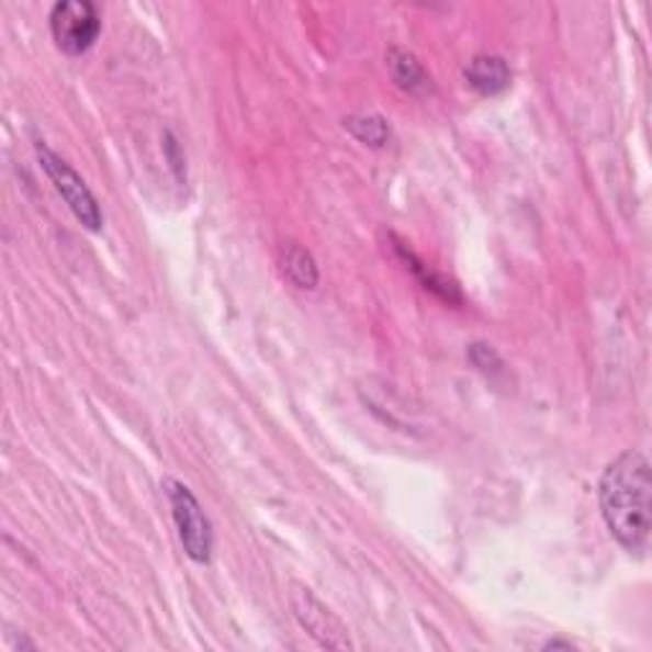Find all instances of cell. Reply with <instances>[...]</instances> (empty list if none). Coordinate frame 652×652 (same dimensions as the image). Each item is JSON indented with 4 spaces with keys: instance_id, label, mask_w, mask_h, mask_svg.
<instances>
[{
    "instance_id": "1",
    "label": "cell",
    "mask_w": 652,
    "mask_h": 652,
    "mask_svg": "<svg viewBox=\"0 0 652 652\" xmlns=\"http://www.w3.org/2000/svg\"><path fill=\"white\" fill-rule=\"evenodd\" d=\"M599 510L609 536L627 553H645L652 530L650 461L640 451H625L604 469Z\"/></svg>"
},
{
    "instance_id": "2",
    "label": "cell",
    "mask_w": 652,
    "mask_h": 652,
    "mask_svg": "<svg viewBox=\"0 0 652 652\" xmlns=\"http://www.w3.org/2000/svg\"><path fill=\"white\" fill-rule=\"evenodd\" d=\"M164 490L166 497H169L173 522H177L179 540L181 546H184L187 555L194 563H199V566H206V563L212 561L214 548L210 518H206L202 505H199V499L192 495V490H189L187 484H181L177 480H166Z\"/></svg>"
},
{
    "instance_id": "3",
    "label": "cell",
    "mask_w": 652,
    "mask_h": 652,
    "mask_svg": "<svg viewBox=\"0 0 652 652\" xmlns=\"http://www.w3.org/2000/svg\"><path fill=\"white\" fill-rule=\"evenodd\" d=\"M36 156H38V164H42V169L46 171V177L52 179L54 189H57L59 196L65 199L69 210L75 212V217L82 222L87 229L100 233L105 217H102L98 199H94V194L90 192V187L85 184V179L71 169L65 158H59L54 150L42 146V143L36 146Z\"/></svg>"
},
{
    "instance_id": "4",
    "label": "cell",
    "mask_w": 652,
    "mask_h": 652,
    "mask_svg": "<svg viewBox=\"0 0 652 652\" xmlns=\"http://www.w3.org/2000/svg\"><path fill=\"white\" fill-rule=\"evenodd\" d=\"M49 26L54 44L69 57H82L100 38L102 21L98 8L87 0H61L52 8Z\"/></svg>"
},
{
    "instance_id": "5",
    "label": "cell",
    "mask_w": 652,
    "mask_h": 652,
    "mask_svg": "<svg viewBox=\"0 0 652 652\" xmlns=\"http://www.w3.org/2000/svg\"><path fill=\"white\" fill-rule=\"evenodd\" d=\"M291 609H293V617L299 619V625L304 627V630L312 634L322 648H329V650L352 648L347 627L341 625V619L334 615L329 607H324V604L316 599L312 588L293 586Z\"/></svg>"
},
{
    "instance_id": "6",
    "label": "cell",
    "mask_w": 652,
    "mask_h": 652,
    "mask_svg": "<svg viewBox=\"0 0 652 652\" xmlns=\"http://www.w3.org/2000/svg\"><path fill=\"white\" fill-rule=\"evenodd\" d=\"M464 79L472 90L484 94V98H492V94L505 92L507 87H510L513 71L503 57H495V54H476L464 69Z\"/></svg>"
},
{
    "instance_id": "7",
    "label": "cell",
    "mask_w": 652,
    "mask_h": 652,
    "mask_svg": "<svg viewBox=\"0 0 652 652\" xmlns=\"http://www.w3.org/2000/svg\"><path fill=\"white\" fill-rule=\"evenodd\" d=\"M387 71H391L393 82L401 87V90L411 92V94H428L434 90V82L431 77H428V71L424 69V65L413 57L411 52L405 49H391L387 52Z\"/></svg>"
},
{
    "instance_id": "8",
    "label": "cell",
    "mask_w": 652,
    "mask_h": 652,
    "mask_svg": "<svg viewBox=\"0 0 652 652\" xmlns=\"http://www.w3.org/2000/svg\"><path fill=\"white\" fill-rule=\"evenodd\" d=\"M281 270L296 289H316L319 283V268L316 260L306 248H301L296 243H289L281 248Z\"/></svg>"
},
{
    "instance_id": "9",
    "label": "cell",
    "mask_w": 652,
    "mask_h": 652,
    "mask_svg": "<svg viewBox=\"0 0 652 652\" xmlns=\"http://www.w3.org/2000/svg\"><path fill=\"white\" fill-rule=\"evenodd\" d=\"M395 248H397V252H401V258H403L405 262H408V268L413 270V273H416V278H418L420 285H424L426 291L436 293V296L443 299V301H449V304H459V301H461V293H459V289H457V283H451V281H447V278H443V276L434 273V270L428 268L426 262H420L416 256H413V252H411L408 248H405L403 243H397Z\"/></svg>"
},
{
    "instance_id": "10",
    "label": "cell",
    "mask_w": 652,
    "mask_h": 652,
    "mask_svg": "<svg viewBox=\"0 0 652 652\" xmlns=\"http://www.w3.org/2000/svg\"><path fill=\"white\" fill-rule=\"evenodd\" d=\"M345 128L370 148H385L391 143V123L380 115H349Z\"/></svg>"
},
{
    "instance_id": "11",
    "label": "cell",
    "mask_w": 652,
    "mask_h": 652,
    "mask_svg": "<svg viewBox=\"0 0 652 652\" xmlns=\"http://www.w3.org/2000/svg\"><path fill=\"white\" fill-rule=\"evenodd\" d=\"M469 360H472L482 372H490V370L499 368V357L495 355V349L487 347V345H472V347H469Z\"/></svg>"
},
{
    "instance_id": "12",
    "label": "cell",
    "mask_w": 652,
    "mask_h": 652,
    "mask_svg": "<svg viewBox=\"0 0 652 652\" xmlns=\"http://www.w3.org/2000/svg\"><path fill=\"white\" fill-rule=\"evenodd\" d=\"M553 648H563V650H571V642H546V650H553Z\"/></svg>"
}]
</instances>
